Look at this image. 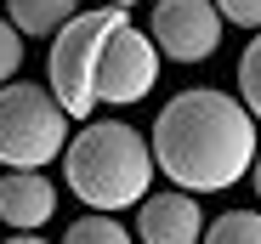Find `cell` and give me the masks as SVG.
I'll list each match as a JSON object with an SVG mask.
<instances>
[{
	"label": "cell",
	"mask_w": 261,
	"mask_h": 244,
	"mask_svg": "<svg viewBox=\"0 0 261 244\" xmlns=\"http://www.w3.org/2000/svg\"><path fill=\"white\" fill-rule=\"evenodd\" d=\"M148 148L159 176H170L182 193H222L250 176L261 142H255V114L239 97L216 86H193L159 108Z\"/></svg>",
	"instance_id": "1"
},
{
	"label": "cell",
	"mask_w": 261,
	"mask_h": 244,
	"mask_svg": "<svg viewBox=\"0 0 261 244\" xmlns=\"http://www.w3.org/2000/svg\"><path fill=\"white\" fill-rule=\"evenodd\" d=\"M153 148L142 131H130L119 125V119H102V125H91L85 119V131L68 137L63 148V182L68 193L80 199L85 210H130V205H142L148 187H153Z\"/></svg>",
	"instance_id": "2"
},
{
	"label": "cell",
	"mask_w": 261,
	"mask_h": 244,
	"mask_svg": "<svg viewBox=\"0 0 261 244\" xmlns=\"http://www.w3.org/2000/svg\"><path fill=\"white\" fill-rule=\"evenodd\" d=\"M68 148V114L46 86L6 79L0 86V165L6 171H46Z\"/></svg>",
	"instance_id": "3"
},
{
	"label": "cell",
	"mask_w": 261,
	"mask_h": 244,
	"mask_svg": "<svg viewBox=\"0 0 261 244\" xmlns=\"http://www.w3.org/2000/svg\"><path fill=\"white\" fill-rule=\"evenodd\" d=\"M125 12L114 6H91V12H74L57 34H51V51H46V91L63 102L68 119H91L97 108V57H102V40Z\"/></svg>",
	"instance_id": "4"
},
{
	"label": "cell",
	"mask_w": 261,
	"mask_h": 244,
	"mask_svg": "<svg viewBox=\"0 0 261 244\" xmlns=\"http://www.w3.org/2000/svg\"><path fill=\"white\" fill-rule=\"evenodd\" d=\"M153 86H159V46L130 17H119L108 29V40H102V57H97V102L130 108Z\"/></svg>",
	"instance_id": "5"
},
{
	"label": "cell",
	"mask_w": 261,
	"mask_h": 244,
	"mask_svg": "<svg viewBox=\"0 0 261 244\" xmlns=\"http://www.w3.org/2000/svg\"><path fill=\"white\" fill-rule=\"evenodd\" d=\"M148 40L170 63H204L222 40V12H216V0H159Z\"/></svg>",
	"instance_id": "6"
},
{
	"label": "cell",
	"mask_w": 261,
	"mask_h": 244,
	"mask_svg": "<svg viewBox=\"0 0 261 244\" xmlns=\"http://www.w3.org/2000/svg\"><path fill=\"white\" fill-rule=\"evenodd\" d=\"M137 238L142 244H199L204 238V210H199V193H148L137 205Z\"/></svg>",
	"instance_id": "7"
},
{
	"label": "cell",
	"mask_w": 261,
	"mask_h": 244,
	"mask_svg": "<svg viewBox=\"0 0 261 244\" xmlns=\"http://www.w3.org/2000/svg\"><path fill=\"white\" fill-rule=\"evenodd\" d=\"M51 210H57V187L40 171H6L0 176V222L6 227L34 233L40 222H51Z\"/></svg>",
	"instance_id": "8"
},
{
	"label": "cell",
	"mask_w": 261,
	"mask_h": 244,
	"mask_svg": "<svg viewBox=\"0 0 261 244\" xmlns=\"http://www.w3.org/2000/svg\"><path fill=\"white\" fill-rule=\"evenodd\" d=\"M6 12H12V29H17V34L51 40V34L80 12V0H6Z\"/></svg>",
	"instance_id": "9"
},
{
	"label": "cell",
	"mask_w": 261,
	"mask_h": 244,
	"mask_svg": "<svg viewBox=\"0 0 261 244\" xmlns=\"http://www.w3.org/2000/svg\"><path fill=\"white\" fill-rule=\"evenodd\" d=\"M199 244H261V210H227V216L204 222Z\"/></svg>",
	"instance_id": "10"
},
{
	"label": "cell",
	"mask_w": 261,
	"mask_h": 244,
	"mask_svg": "<svg viewBox=\"0 0 261 244\" xmlns=\"http://www.w3.org/2000/svg\"><path fill=\"white\" fill-rule=\"evenodd\" d=\"M63 244H130V227L114 222V216H102V210H91V216H80L63 233Z\"/></svg>",
	"instance_id": "11"
},
{
	"label": "cell",
	"mask_w": 261,
	"mask_h": 244,
	"mask_svg": "<svg viewBox=\"0 0 261 244\" xmlns=\"http://www.w3.org/2000/svg\"><path fill=\"white\" fill-rule=\"evenodd\" d=\"M239 102L255 114V125H261V29H255V40L239 57Z\"/></svg>",
	"instance_id": "12"
},
{
	"label": "cell",
	"mask_w": 261,
	"mask_h": 244,
	"mask_svg": "<svg viewBox=\"0 0 261 244\" xmlns=\"http://www.w3.org/2000/svg\"><path fill=\"white\" fill-rule=\"evenodd\" d=\"M17 68H23V34L12 29V17H0V86L17 79Z\"/></svg>",
	"instance_id": "13"
},
{
	"label": "cell",
	"mask_w": 261,
	"mask_h": 244,
	"mask_svg": "<svg viewBox=\"0 0 261 244\" xmlns=\"http://www.w3.org/2000/svg\"><path fill=\"white\" fill-rule=\"evenodd\" d=\"M222 23H239V29H261V0H216Z\"/></svg>",
	"instance_id": "14"
},
{
	"label": "cell",
	"mask_w": 261,
	"mask_h": 244,
	"mask_svg": "<svg viewBox=\"0 0 261 244\" xmlns=\"http://www.w3.org/2000/svg\"><path fill=\"white\" fill-rule=\"evenodd\" d=\"M6 244H46V238H40V233H12Z\"/></svg>",
	"instance_id": "15"
},
{
	"label": "cell",
	"mask_w": 261,
	"mask_h": 244,
	"mask_svg": "<svg viewBox=\"0 0 261 244\" xmlns=\"http://www.w3.org/2000/svg\"><path fill=\"white\" fill-rule=\"evenodd\" d=\"M250 182H255V193H261V148H255V165H250Z\"/></svg>",
	"instance_id": "16"
},
{
	"label": "cell",
	"mask_w": 261,
	"mask_h": 244,
	"mask_svg": "<svg viewBox=\"0 0 261 244\" xmlns=\"http://www.w3.org/2000/svg\"><path fill=\"white\" fill-rule=\"evenodd\" d=\"M102 6H114V12H130V6H137V0H102Z\"/></svg>",
	"instance_id": "17"
}]
</instances>
